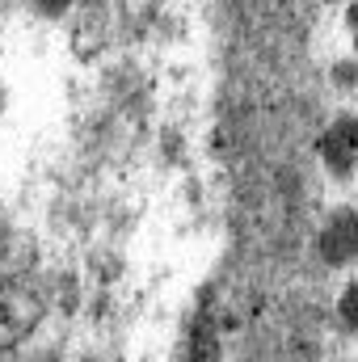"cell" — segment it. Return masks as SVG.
I'll return each instance as SVG.
<instances>
[{"label":"cell","instance_id":"cell-1","mask_svg":"<svg viewBox=\"0 0 358 362\" xmlns=\"http://www.w3.org/2000/svg\"><path fill=\"white\" fill-rule=\"evenodd\" d=\"M38 316H42L38 295L21 282H4L0 286V350H13L17 341H25L34 333Z\"/></svg>","mask_w":358,"mask_h":362},{"label":"cell","instance_id":"cell-2","mask_svg":"<svg viewBox=\"0 0 358 362\" xmlns=\"http://www.w3.org/2000/svg\"><path fill=\"white\" fill-rule=\"evenodd\" d=\"M354 253H358V215L337 211V215L325 223V232H321V257H325L329 266H346Z\"/></svg>","mask_w":358,"mask_h":362},{"label":"cell","instance_id":"cell-3","mask_svg":"<svg viewBox=\"0 0 358 362\" xmlns=\"http://www.w3.org/2000/svg\"><path fill=\"white\" fill-rule=\"evenodd\" d=\"M321 156L333 173H350L358 160V118H337L325 139H321Z\"/></svg>","mask_w":358,"mask_h":362},{"label":"cell","instance_id":"cell-4","mask_svg":"<svg viewBox=\"0 0 358 362\" xmlns=\"http://www.w3.org/2000/svg\"><path fill=\"white\" fill-rule=\"evenodd\" d=\"M342 320L358 333V286H350V291L342 295Z\"/></svg>","mask_w":358,"mask_h":362},{"label":"cell","instance_id":"cell-5","mask_svg":"<svg viewBox=\"0 0 358 362\" xmlns=\"http://www.w3.org/2000/svg\"><path fill=\"white\" fill-rule=\"evenodd\" d=\"M333 76H337V85H354L358 68H354V64H337V68H333Z\"/></svg>","mask_w":358,"mask_h":362},{"label":"cell","instance_id":"cell-6","mask_svg":"<svg viewBox=\"0 0 358 362\" xmlns=\"http://www.w3.org/2000/svg\"><path fill=\"white\" fill-rule=\"evenodd\" d=\"M34 4H38L42 13H51V17H55V13H64V8H68L72 0H34Z\"/></svg>","mask_w":358,"mask_h":362},{"label":"cell","instance_id":"cell-7","mask_svg":"<svg viewBox=\"0 0 358 362\" xmlns=\"http://www.w3.org/2000/svg\"><path fill=\"white\" fill-rule=\"evenodd\" d=\"M350 25H354V30H358V4H354V8H350Z\"/></svg>","mask_w":358,"mask_h":362}]
</instances>
